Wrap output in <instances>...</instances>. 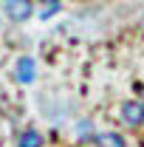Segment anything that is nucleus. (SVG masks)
<instances>
[{
	"instance_id": "obj_8",
	"label": "nucleus",
	"mask_w": 144,
	"mask_h": 147,
	"mask_svg": "<svg viewBox=\"0 0 144 147\" xmlns=\"http://www.w3.org/2000/svg\"><path fill=\"white\" fill-rule=\"evenodd\" d=\"M141 108H144V102H141Z\"/></svg>"
},
{
	"instance_id": "obj_3",
	"label": "nucleus",
	"mask_w": 144,
	"mask_h": 147,
	"mask_svg": "<svg viewBox=\"0 0 144 147\" xmlns=\"http://www.w3.org/2000/svg\"><path fill=\"white\" fill-rule=\"evenodd\" d=\"M34 74H37L34 57H20V62H17V76H20V82H34Z\"/></svg>"
},
{
	"instance_id": "obj_7",
	"label": "nucleus",
	"mask_w": 144,
	"mask_h": 147,
	"mask_svg": "<svg viewBox=\"0 0 144 147\" xmlns=\"http://www.w3.org/2000/svg\"><path fill=\"white\" fill-rule=\"evenodd\" d=\"M90 133H93V125H90V122H79V136L85 139V136H90Z\"/></svg>"
},
{
	"instance_id": "obj_4",
	"label": "nucleus",
	"mask_w": 144,
	"mask_h": 147,
	"mask_svg": "<svg viewBox=\"0 0 144 147\" xmlns=\"http://www.w3.org/2000/svg\"><path fill=\"white\" fill-rule=\"evenodd\" d=\"M17 147H42V133L34 127H26L17 139Z\"/></svg>"
},
{
	"instance_id": "obj_6",
	"label": "nucleus",
	"mask_w": 144,
	"mask_h": 147,
	"mask_svg": "<svg viewBox=\"0 0 144 147\" xmlns=\"http://www.w3.org/2000/svg\"><path fill=\"white\" fill-rule=\"evenodd\" d=\"M102 144H113V147H124V142H122V136H116V133H108V136H102Z\"/></svg>"
},
{
	"instance_id": "obj_5",
	"label": "nucleus",
	"mask_w": 144,
	"mask_h": 147,
	"mask_svg": "<svg viewBox=\"0 0 144 147\" xmlns=\"http://www.w3.org/2000/svg\"><path fill=\"white\" fill-rule=\"evenodd\" d=\"M57 11H59V0H45V6H42L37 14H40V20H48L51 14H57Z\"/></svg>"
},
{
	"instance_id": "obj_1",
	"label": "nucleus",
	"mask_w": 144,
	"mask_h": 147,
	"mask_svg": "<svg viewBox=\"0 0 144 147\" xmlns=\"http://www.w3.org/2000/svg\"><path fill=\"white\" fill-rule=\"evenodd\" d=\"M122 122H124L127 127H139V125L144 122L141 102H124V105H122Z\"/></svg>"
},
{
	"instance_id": "obj_2",
	"label": "nucleus",
	"mask_w": 144,
	"mask_h": 147,
	"mask_svg": "<svg viewBox=\"0 0 144 147\" xmlns=\"http://www.w3.org/2000/svg\"><path fill=\"white\" fill-rule=\"evenodd\" d=\"M6 11L11 20H26L31 14V0H6Z\"/></svg>"
}]
</instances>
